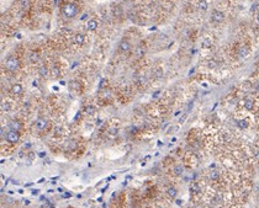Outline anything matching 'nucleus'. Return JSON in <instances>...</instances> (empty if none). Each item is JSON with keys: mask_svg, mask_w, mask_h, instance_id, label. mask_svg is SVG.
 <instances>
[{"mask_svg": "<svg viewBox=\"0 0 259 208\" xmlns=\"http://www.w3.org/2000/svg\"><path fill=\"white\" fill-rule=\"evenodd\" d=\"M53 133L56 134V136H62V134H64V129L62 128V127H56L54 128V131H53Z\"/></svg>", "mask_w": 259, "mask_h": 208, "instance_id": "nucleus-24", "label": "nucleus"}, {"mask_svg": "<svg viewBox=\"0 0 259 208\" xmlns=\"http://www.w3.org/2000/svg\"><path fill=\"white\" fill-rule=\"evenodd\" d=\"M51 75L53 76V78H59V75H61V70H59V68L57 67V66H53V67H52V69H51Z\"/></svg>", "mask_w": 259, "mask_h": 208, "instance_id": "nucleus-18", "label": "nucleus"}, {"mask_svg": "<svg viewBox=\"0 0 259 208\" xmlns=\"http://www.w3.org/2000/svg\"><path fill=\"white\" fill-rule=\"evenodd\" d=\"M115 197H116V192H114V193H112V196H111V198H115Z\"/></svg>", "mask_w": 259, "mask_h": 208, "instance_id": "nucleus-42", "label": "nucleus"}, {"mask_svg": "<svg viewBox=\"0 0 259 208\" xmlns=\"http://www.w3.org/2000/svg\"><path fill=\"white\" fill-rule=\"evenodd\" d=\"M203 45H204V47H210V42H207V41H205V42L203 43Z\"/></svg>", "mask_w": 259, "mask_h": 208, "instance_id": "nucleus-34", "label": "nucleus"}, {"mask_svg": "<svg viewBox=\"0 0 259 208\" xmlns=\"http://www.w3.org/2000/svg\"><path fill=\"white\" fill-rule=\"evenodd\" d=\"M257 20H258V22H259V12L257 14Z\"/></svg>", "mask_w": 259, "mask_h": 208, "instance_id": "nucleus-43", "label": "nucleus"}, {"mask_svg": "<svg viewBox=\"0 0 259 208\" xmlns=\"http://www.w3.org/2000/svg\"><path fill=\"white\" fill-rule=\"evenodd\" d=\"M218 176H220V175H218L217 171H212L211 174H210V179H211V180H217Z\"/></svg>", "mask_w": 259, "mask_h": 208, "instance_id": "nucleus-27", "label": "nucleus"}, {"mask_svg": "<svg viewBox=\"0 0 259 208\" xmlns=\"http://www.w3.org/2000/svg\"><path fill=\"white\" fill-rule=\"evenodd\" d=\"M48 124H50V122H48V120L46 117H38L36 120V122H35V127H36L37 131H45L48 127Z\"/></svg>", "mask_w": 259, "mask_h": 208, "instance_id": "nucleus-3", "label": "nucleus"}, {"mask_svg": "<svg viewBox=\"0 0 259 208\" xmlns=\"http://www.w3.org/2000/svg\"><path fill=\"white\" fill-rule=\"evenodd\" d=\"M19 6L21 9H27L30 6V0H20V1H19Z\"/></svg>", "mask_w": 259, "mask_h": 208, "instance_id": "nucleus-23", "label": "nucleus"}, {"mask_svg": "<svg viewBox=\"0 0 259 208\" xmlns=\"http://www.w3.org/2000/svg\"><path fill=\"white\" fill-rule=\"evenodd\" d=\"M177 205L180 206V205H182V201H180V200H178V201H177Z\"/></svg>", "mask_w": 259, "mask_h": 208, "instance_id": "nucleus-41", "label": "nucleus"}, {"mask_svg": "<svg viewBox=\"0 0 259 208\" xmlns=\"http://www.w3.org/2000/svg\"><path fill=\"white\" fill-rule=\"evenodd\" d=\"M86 17H88V15H86V14H84V15H83V17H82V20H85Z\"/></svg>", "mask_w": 259, "mask_h": 208, "instance_id": "nucleus-39", "label": "nucleus"}, {"mask_svg": "<svg viewBox=\"0 0 259 208\" xmlns=\"http://www.w3.org/2000/svg\"><path fill=\"white\" fill-rule=\"evenodd\" d=\"M38 75L39 76H47L48 75V69H47V67L46 66H41L38 68Z\"/></svg>", "mask_w": 259, "mask_h": 208, "instance_id": "nucleus-17", "label": "nucleus"}, {"mask_svg": "<svg viewBox=\"0 0 259 208\" xmlns=\"http://www.w3.org/2000/svg\"><path fill=\"white\" fill-rule=\"evenodd\" d=\"M144 53H146V47H144V45H139L136 48V58H142Z\"/></svg>", "mask_w": 259, "mask_h": 208, "instance_id": "nucleus-12", "label": "nucleus"}, {"mask_svg": "<svg viewBox=\"0 0 259 208\" xmlns=\"http://www.w3.org/2000/svg\"><path fill=\"white\" fill-rule=\"evenodd\" d=\"M39 59V55L37 52H32L31 54H30V60H31V63H37Z\"/></svg>", "mask_w": 259, "mask_h": 208, "instance_id": "nucleus-21", "label": "nucleus"}, {"mask_svg": "<svg viewBox=\"0 0 259 208\" xmlns=\"http://www.w3.org/2000/svg\"><path fill=\"white\" fill-rule=\"evenodd\" d=\"M118 49H120V52H122V53H126V52H128L131 49L130 42L126 41V40H122L120 42V45H118Z\"/></svg>", "mask_w": 259, "mask_h": 208, "instance_id": "nucleus-7", "label": "nucleus"}, {"mask_svg": "<svg viewBox=\"0 0 259 208\" xmlns=\"http://www.w3.org/2000/svg\"><path fill=\"white\" fill-rule=\"evenodd\" d=\"M30 147H31V145H30V143H26V145H24V148H30Z\"/></svg>", "mask_w": 259, "mask_h": 208, "instance_id": "nucleus-38", "label": "nucleus"}, {"mask_svg": "<svg viewBox=\"0 0 259 208\" xmlns=\"http://www.w3.org/2000/svg\"><path fill=\"white\" fill-rule=\"evenodd\" d=\"M9 127H10V131H16V132H20L22 129V123L17 120H12L10 123H9Z\"/></svg>", "mask_w": 259, "mask_h": 208, "instance_id": "nucleus-6", "label": "nucleus"}, {"mask_svg": "<svg viewBox=\"0 0 259 208\" xmlns=\"http://www.w3.org/2000/svg\"><path fill=\"white\" fill-rule=\"evenodd\" d=\"M190 190H191V192H199V191H200V188H199V186H197V185H196V184H194V185H192V186H191V188H190Z\"/></svg>", "mask_w": 259, "mask_h": 208, "instance_id": "nucleus-28", "label": "nucleus"}, {"mask_svg": "<svg viewBox=\"0 0 259 208\" xmlns=\"http://www.w3.org/2000/svg\"><path fill=\"white\" fill-rule=\"evenodd\" d=\"M24 203H25V206H29L31 202H30V200H24Z\"/></svg>", "mask_w": 259, "mask_h": 208, "instance_id": "nucleus-36", "label": "nucleus"}, {"mask_svg": "<svg viewBox=\"0 0 259 208\" xmlns=\"http://www.w3.org/2000/svg\"><path fill=\"white\" fill-rule=\"evenodd\" d=\"M237 126H238L239 128H242V129H245V128H248V121H245V120L237 121Z\"/></svg>", "mask_w": 259, "mask_h": 208, "instance_id": "nucleus-22", "label": "nucleus"}, {"mask_svg": "<svg viewBox=\"0 0 259 208\" xmlns=\"http://www.w3.org/2000/svg\"><path fill=\"white\" fill-rule=\"evenodd\" d=\"M72 85H73V89H77L78 91H80V90H82V86H80V84H79L78 81H72Z\"/></svg>", "mask_w": 259, "mask_h": 208, "instance_id": "nucleus-26", "label": "nucleus"}, {"mask_svg": "<svg viewBox=\"0 0 259 208\" xmlns=\"http://www.w3.org/2000/svg\"><path fill=\"white\" fill-rule=\"evenodd\" d=\"M73 41H74L75 45L82 46L83 43H84V41H85V37H84V34H83V33H77L75 36H74V38H73Z\"/></svg>", "mask_w": 259, "mask_h": 208, "instance_id": "nucleus-11", "label": "nucleus"}, {"mask_svg": "<svg viewBox=\"0 0 259 208\" xmlns=\"http://www.w3.org/2000/svg\"><path fill=\"white\" fill-rule=\"evenodd\" d=\"M19 138H20V134H19V132H16V131H10L6 134V140L9 143H12V144L19 140Z\"/></svg>", "mask_w": 259, "mask_h": 208, "instance_id": "nucleus-5", "label": "nucleus"}, {"mask_svg": "<svg viewBox=\"0 0 259 208\" xmlns=\"http://www.w3.org/2000/svg\"><path fill=\"white\" fill-rule=\"evenodd\" d=\"M179 115H180V111H178V112H175V115H174V116H175V117H177V116H179Z\"/></svg>", "mask_w": 259, "mask_h": 208, "instance_id": "nucleus-40", "label": "nucleus"}, {"mask_svg": "<svg viewBox=\"0 0 259 208\" xmlns=\"http://www.w3.org/2000/svg\"><path fill=\"white\" fill-rule=\"evenodd\" d=\"M209 67H211V68H215V67H216V63H215V62H212V60H211V62H209Z\"/></svg>", "mask_w": 259, "mask_h": 208, "instance_id": "nucleus-32", "label": "nucleus"}, {"mask_svg": "<svg viewBox=\"0 0 259 208\" xmlns=\"http://www.w3.org/2000/svg\"><path fill=\"white\" fill-rule=\"evenodd\" d=\"M197 6H199V9H200V10L205 11V10H207V6H209V4H207V1H206V0H200V1H199V4H197Z\"/></svg>", "mask_w": 259, "mask_h": 208, "instance_id": "nucleus-20", "label": "nucleus"}, {"mask_svg": "<svg viewBox=\"0 0 259 208\" xmlns=\"http://www.w3.org/2000/svg\"><path fill=\"white\" fill-rule=\"evenodd\" d=\"M22 91H24V89H22V85L21 84H14L10 88V93L12 95H20V94H22Z\"/></svg>", "mask_w": 259, "mask_h": 208, "instance_id": "nucleus-8", "label": "nucleus"}, {"mask_svg": "<svg viewBox=\"0 0 259 208\" xmlns=\"http://www.w3.org/2000/svg\"><path fill=\"white\" fill-rule=\"evenodd\" d=\"M159 93H160V91H156L154 94H153V99H157L158 96H159Z\"/></svg>", "mask_w": 259, "mask_h": 208, "instance_id": "nucleus-33", "label": "nucleus"}, {"mask_svg": "<svg viewBox=\"0 0 259 208\" xmlns=\"http://www.w3.org/2000/svg\"><path fill=\"white\" fill-rule=\"evenodd\" d=\"M38 157L39 158H46V153L45 151H41V153H38Z\"/></svg>", "mask_w": 259, "mask_h": 208, "instance_id": "nucleus-31", "label": "nucleus"}, {"mask_svg": "<svg viewBox=\"0 0 259 208\" xmlns=\"http://www.w3.org/2000/svg\"><path fill=\"white\" fill-rule=\"evenodd\" d=\"M223 19H225V14H223L222 11L220 10H213L212 14H211V21L215 24H220L223 21Z\"/></svg>", "mask_w": 259, "mask_h": 208, "instance_id": "nucleus-4", "label": "nucleus"}, {"mask_svg": "<svg viewBox=\"0 0 259 208\" xmlns=\"http://www.w3.org/2000/svg\"><path fill=\"white\" fill-rule=\"evenodd\" d=\"M248 53H249V49H248V47H245V46H241L238 51H237V55H238L239 58H245L248 55Z\"/></svg>", "mask_w": 259, "mask_h": 208, "instance_id": "nucleus-9", "label": "nucleus"}, {"mask_svg": "<svg viewBox=\"0 0 259 208\" xmlns=\"http://www.w3.org/2000/svg\"><path fill=\"white\" fill-rule=\"evenodd\" d=\"M61 14L65 19H73L79 14V6L74 3H67L61 9Z\"/></svg>", "mask_w": 259, "mask_h": 208, "instance_id": "nucleus-1", "label": "nucleus"}, {"mask_svg": "<svg viewBox=\"0 0 259 208\" xmlns=\"http://www.w3.org/2000/svg\"><path fill=\"white\" fill-rule=\"evenodd\" d=\"M5 67L7 70L16 72L17 69L20 68V60L17 59V57H15V55H10V57H7L5 60Z\"/></svg>", "mask_w": 259, "mask_h": 208, "instance_id": "nucleus-2", "label": "nucleus"}, {"mask_svg": "<svg viewBox=\"0 0 259 208\" xmlns=\"http://www.w3.org/2000/svg\"><path fill=\"white\" fill-rule=\"evenodd\" d=\"M38 192H39V190H32L31 194H32V196H37V194H38Z\"/></svg>", "mask_w": 259, "mask_h": 208, "instance_id": "nucleus-30", "label": "nucleus"}, {"mask_svg": "<svg viewBox=\"0 0 259 208\" xmlns=\"http://www.w3.org/2000/svg\"><path fill=\"white\" fill-rule=\"evenodd\" d=\"M32 185H33V182H29V184L25 185V187H30V186H32Z\"/></svg>", "mask_w": 259, "mask_h": 208, "instance_id": "nucleus-37", "label": "nucleus"}, {"mask_svg": "<svg viewBox=\"0 0 259 208\" xmlns=\"http://www.w3.org/2000/svg\"><path fill=\"white\" fill-rule=\"evenodd\" d=\"M1 110L3 111H6V112H9L11 110V107H10V105H9L7 102H3V105H1Z\"/></svg>", "mask_w": 259, "mask_h": 208, "instance_id": "nucleus-25", "label": "nucleus"}, {"mask_svg": "<svg viewBox=\"0 0 259 208\" xmlns=\"http://www.w3.org/2000/svg\"><path fill=\"white\" fill-rule=\"evenodd\" d=\"M75 148H77V142L73 140V139L67 140L63 145V149H65V150H74Z\"/></svg>", "mask_w": 259, "mask_h": 208, "instance_id": "nucleus-10", "label": "nucleus"}, {"mask_svg": "<svg viewBox=\"0 0 259 208\" xmlns=\"http://www.w3.org/2000/svg\"><path fill=\"white\" fill-rule=\"evenodd\" d=\"M173 171H174V175L180 176V175H183V172H184V166H183V165H180V164H177V165L174 166Z\"/></svg>", "mask_w": 259, "mask_h": 208, "instance_id": "nucleus-15", "label": "nucleus"}, {"mask_svg": "<svg viewBox=\"0 0 259 208\" xmlns=\"http://www.w3.org/2000/svg\"><path fill=\"white\" fill-rule=\"evenodd\" d=\"M84 112H85V115H94L96 112V108L94 105H86L84 108Z\"/></svg>", "mask_w": 259, "mask_h": 208, "instance_id": "nucleus-16", "label": "nucleus"}, {"mask_svg": "<svg viewBox=\"0 0 259 208\" xmlns=\"http://www.w3.org/2000/svg\"><path fill=\"white\" fill-rule=\"evenodd\" d=\"M98 21H96L95 19H91V20H89L88 21V24H86V28L89 30V31H94V30H96L98 28Z\"/></svg>", "mask_w": 259, "mask_h": 208, "instance_id": "nucleus-13", "label": "nucleus"}, {"mask_svg": "<svg viewBox=\"0 0 259 208\" xmlns=\"http://www.w3.org/2000/svg\"><path fill=\"white\" fill-rule=\"evenodd\" d=\"M253 107H254V101L252 100V99L247 97L244 100V108H245V110H248V111H252Z\"/></svg>", "mask_w": 259, "mask_h": 208, "instance_id": "nucleus-14", "label": "nucleus"}, {"mask_svg": "<svg viewBox=\"0 0 259 208\" xmlns=\"http://www.w3.org/2000/svg\"><path fill=\"white\" fill-rule=\"evenodd\" d=\"M106 83H107V81H106V80H103V81H101V83H100V86H99V89H103V88H105V86H106V85H105V84H106Z\"/></svg>", "mask_w": 259, "mask_h": 208, "instance_id": "nucleus-29", "label": "nucleus"}, {"mask_svg": "<svg viewBox=\"0 0 259 208\" xmlns=\"http://www.w3.org/2000/svg\"><path fill=\"white\" fill-rule=\"evenodd\" d=\"M71 196H72L71 193H65V194H63V198H69Z\"/></svg>", "mask_w": 259, "mask_h": 208, "instance_id": "nucleus-35", "label": "nucleus"}, {"mask_svg": "<svg viewBox=\"0 0 259 208\" xmlns=\"http://www.w3.org/2000/svg\"><path fill=\"white\" fill-rule=\"evenodd\" d=\"M167 193H168V196L170 198H175V197H177V194H178V191H177V188H175V187H169L168 190H167Z\"/></svg>", "mask_w": 259, "mask_h": 208, "instance_id": "nucleus-19", "label": "nucleus"}]
</instances>
